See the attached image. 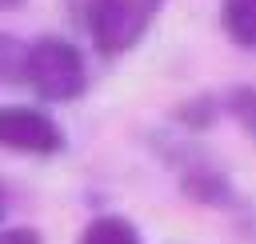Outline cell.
<instances>
[{
	"label": "cell",
	"mask_w": 256,
	"mask_h": 244,
	"mask_svg": "<svg viewBox=\"0 0 256 244\" xmlns=\"http://www.w3.org/2000/svg\"><path fill=\"white\" fill-rule=\"evenodd\" d=\"M28 88L48 104L80 100L88 88L84 56L64 36H40L28 44Z\"/></svg>",
	"instance_id": "6da1fadb"
},
{
	"label": "cell",
	"mask_w": 256,
	"mask_h": 244,
	"mask_svg": "<svg viewBox=\"0 0 256 244\" xmlns=\"http://www.w3.org/2000/svg\"><path fill=\"white\" fill-rule=\"evenodd\" d=\"M164 0H88L84 24L92 36V48L100 56H124L144 40Z\"/></svg>",
	"instance_id": "7a4b0ae2"
},
{
	"label": "cell",
	"mask_w": 256,
	"mask_h": 244,
	"mask_svg": "<svg viewBox=\"0 0 256 244\" xmlns=\"http://www.w3.org/2000/svg\"><path fill=\"white\" fill-rule=\"evenodd\" d=\"M0 148L28 152V156H52L64 148V132L48 112L32 104H0Z\"/></svg>",
	"instance_id": "3957f363"
},
{
	"label": "cell",
	"mask_w": 256,
	"mask_h": 244,
	"mask_svg": "<svg viewBox=\"0 0 256 244\" xmlns=\"http://www.w3.org/2000/svg\"><path fill=\"white\" fill-rule=\"evenodd\" d=\"M220 24L232 44L256 48V0H220Z\"/></svg>",
	"instance_id": "277c9868"
},
{
	"label": "cell",
	"mask_w": 256,
	"mask_h": 244,
	"mask_svg": "<svg viewBox=\"0 0 256 244\" xmlns=\"http://www.w3.org/2000/svg\"><path fill=\"white\" fill-rule=\"evenodd\" d=\"M80 244H140V232L124 216H96L80 232Z\"/></svg>",
	"instance_id": "5b68a950"
},
{
	"label": "cell",
	"mask_w": 256,
	"mask_h": 244,
	"mask_svg": "<svg viewBox=\"0 0 256 244\" xmlns=\"http://www.w3.org/2000/svg\"><path fill=\"white\" fill-rule=\"evenodd\" d=\"M0 84H28V44L0 32Z\"/></svg>",
	"instance_id": "8992f818"
},
{
	"label": "cell",
	"mask_w": 256,
	"mask_h": 244,
	"mask_svg": "<svg viewBox=\"0 0 256 244\" xmlns=\"http://www.w3.org/2000/svg\"><path fill=\"white\" fill-rule=\"evenodd\" d=\"M184 188H188L196 200H204V204H220V200H228V180H224L216 168H208V164L184 172Z\"/></svg>",
	"instance_id": "52a82bcc"
},
{
	"label": "cell",
	"mask_w": 256,
	"mask_h": 244,
	"mask_svg": "<svg viewBox=\"0 0 256 244\" xmlns=\"http://www.w3.org/2000/svg\"><path fill=\"white\" fill-rule=\"evenodd\" d=\"M228 112L240 120V128L256 140V88L252 84H240V88H232L228 92Z\"/></svg>",
	"instance_id": "ba28073f"
},
{
	"label": "cell",
	"mask_w": 256,
	"mask_h": 244,
	"mask_svg": "<svg viewBox=\"0 0 256 244\" xmlns=\"http://www.w3.org/2000/svg\"><path fill=\"white\" fill-rule=\"evenodd\" d=\"M212 116H216V100L212 96H196V100L180 104V112H176V120L188 124V128H208Z\"/></svg>",
	"instance_id": "9c48e42d"
},
{
	"label": "cell",
	"mask_w": 256,
	"mask_h": 244,
	"mask_svg": "<svg viewBox=\"0 0 256 244\" xmlns=\"http://www.w3.org/2000/svg\"><path fill=\"white\" fill-rule=\"evenodd\" d=\"M0 244H40V232L36 228H0Z\"/></svg>",
	"instance_id": "30bf717a"
},
{
	"label": "cell",
	"mask_w": 256,
	"mask_h": 244,
	"mask_svg": "<svg viewBox=\"0 0 256 244\" xmlns=\"http://www.w3.org/2000/svg\"><path fill=\"white\" fill-rule=\"evenodd\" d=\"M24 0H0V12H12V8H20Z\"/></svg>",
	"instance_id": "8fae6325"
},
{
	"label": "cell",
	"mask_w": 256,
	"mask_h": 244,
	"mask_svg": "<svg viewBox=\"0 0 256 244\" xmlns=\"http://www.w3.org/2000/svg\"><path fill=\"white\" fill-rule=\"evenodd\" d=\"M4 208H8V188L0 184V216H4Z\"/></svg>",
	"instance_id": "7c38bea8"
}]
</instances>
